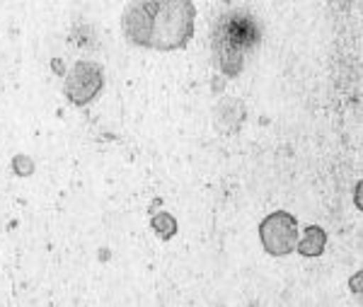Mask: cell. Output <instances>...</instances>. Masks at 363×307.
Masks as SVG:
<instances>
[{
	"label": "cell",
	"mask_w": 363,
	"mask_h": 307,
	"mask_svg": "<svg viewBox=\"0 0 363 307\" xmlns=\"http://www.w3.org/2000/svg\"><path fill=\"white\" fill-rule=\"evenodd\" d=\"M196 8L186 0H143L124 10L121 27L131 44L143 49L174 51L194 34Z\"/></svg>",
	"instance_id": "cell-1"
},
{
	"label": "cell",
	"mask_w": 363,
	"mask_h": 307,
	"mask_svg": "<svg viewBox=\"0 0 363 307\" xmlns=\"http://www.w3.org/2000/svg\"><path fill=\"white\" fill-rule=\"evenodd\" d=\"M262 39V27L247 10H225L211 27V46L216 63L228 78H238L245 66V54Z\"/></svg>",
	"instance_id": "cell-2"
},
{
	"label": "cell",
	"mask_w": 363,
	"mask_h": 307,
	"mask_svg": "<svg viewBox=\"0 0 363 307\" xmlns=\"http://www.w3.org/2000/svg\"><path fill=\"white\" fill-rule=\"evenodd\" d=\"M298 238H301V230H298L296 216L286 213V211H277V213L267 216L259 225L262 247L272 257H286V254L296 252Z\"/></svg>",
	"instance_id": "cell-3"
},
{
	"label": "cell",
	"mask_w": 363,
	"mask_h": 307,
	"mask_svg": "<svg viewBox=\"0 0 363 307\" xmlns=\"http://www.w3.org/2000/svg\"><path fill=\"white\" fill-rule=\"evenodd\" d=\"M102 85H104L102 66H97V63H92V61H78L68 70L63 92H66L70 104H75V107H87V104L102 92Z\"/></svg>",
	"instance_id": "cell-4"
},
{
	"label": "cell",
	"mask_w": 363,
	"mask_h": 307,
	"mask_svg": "<svg viewBox=\"0 0 363 307\" xmlns=\"http://www.w3.org/2000/svg\"><path fill=\"white\" fill-rule=\"evenodd\" d=\"M213 121L220 128V133H235L240 123L245 121V107L240 99H223V102L216 107Z\"/></svg>",
	"instance_id": "cell-5"
},
{
	"label": "cell",
	"mask_w": 363,
	"mask_h": 307,
	"mask_svg": "<svg viewBox=\"0 0 363 307\" xmlns=\"http://www.w3.org/2000/svg\"><path fill=\"white\" fill-rule=\"evenodd\" d=\"M327 247V233L320 225H310L306 228L303 238H298L296 250L303 254V257H320Z\"/></svg>",
	"instance_id": "cell-6"
},
{
	"label": "cell",
	"mask_w": 363,
	"mask_h": 307,
	"mask_svg": "<svg viewBox=\"0 0 363 307\" xmlns=\"http://www.w3.org/2000/svg\"><path fill=\"white\" fill-rule=\"evenodd\" d=\"M150 225H153L155 235L160 240H169V238H174V233H177V221H174V218L169 216V213H157V216H153Z\"/></svg>",
	"instance_id": "cell-7"
},
{
	"label": "cell",
	"mask_w": 363,
	"mask_h": 307,
	"mask_svg": "<svg viewBox=\"0 0 363 307\" xmlns=\"http://www.w3.org/2000/svg\"><path fill=\"white\" fill-rule=\"evenodd\" d=\"M13 169H15V174L29 177L34 172V160H32V157H27V155H17L13 160Z\"/></svg>",
	"instance_id": "cell-8"
},
{
	"label": "cell",
	"mask_w": 363,
	"mask_h": 307,
	"mask_svg": "<svg viewBox=\"0 0 363 307\" xmlns=\"http://www.w3.org/2000/svg\"><path fill=\"white\" fill-rule=\"evenodd\" d=\"M351 291H354V293H361V274H356L354 279H351Z\"/></svg>",
	"instance_id": "cell-9"
},
{
	"label": "cell",
	"mask_w": 363,
	"mask_h": 307,
	"mask_svg": "<svg viewBox=\"0 0 363 307\" xmlns=\"http://www.w3.org/2000/svg\"><path fill=\"white\" fill-rule=\"evenodd\" d=\"M354 203H356V208H361V184H356L354 189Z\"/></svg>",
	"instance_id": "cell-10"
}]
</instances>
